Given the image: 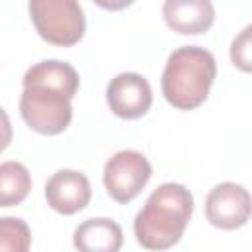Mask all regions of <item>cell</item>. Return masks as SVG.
Masks as SVG:
<instances>
[{
  "instance_id": "1",
  "label": "cell",
  "mask_w": 252,
  "mask_h": 252,
  "mask_svg": "<svg viewBox=\"0 0 252 252\" xmlns=\"http://www.w3.org/2000/svg\"><path fill=\"white\" fill-rule=\"evenodd\" d=\"M79 91V73L59 59L32 65L24 75L20 114L37 134L55 136L67 130L73 118L71 100Z\"/></svg>"
},
{
  "instance_id": "2",
  "label": "cell",
  "mask_w": 252,
  "mask_h": 252,
  "mask_svg": "<svg viewBox=\"0 0 252 252\" xmlns=\"http://www.w3.org/2000/svg\"><path fill=\"white\" fill-rule=\"evenodd\" d=\"M193 215V195L181 183H161L134 219V236L148 250L177 244Z\"/></svg>"
},
{
  "instance_id": "3",
  "label": "cell",
  "mask_w": 252,
  "mask_h": 252,
  "mask_svg": "<svg viewBox=\"0 0 252 252\" xmlns=\"http://www.w3.org/2000/svg\"><path fill=\"white\" fill-rule=\"evenodd\" d=\"M217 63L211 51L197 45H183L171 51L161 75V93L177 110H193L201 106L213 81Z\"/></svg>"
},
{
  "instance_id": "4",
  "label": "cell",
  "mask_w": 252,
  "mask_h": 252,
  "mask_svg": "<svg viewBox=\"0 0 252 252\" xmlns=\"http://www.w3.org/2000/svg\"><path fill=\"white\" fill-rule=\"evenodd\" d=\"M30 18L39 37L57 47H71L85 35L79 0H30Z\"/></svg>"
},
{
  "instance_id": "5",
  "label": "cell",
  "mask_w": 252,
  "mask_h": 252,
  "mask_svg": "<svg viewBox=\"0 0 252 252\" xmlns=\"http://www.w3.org/2000/svg\"><path fill=\"white\" fill-rule=\"evenodd\" d=\"M152 177V165L148 158L136 150H120L106 163L102 171V183L110 199L120 205L136 199Z\"/></svg>"
},
{
  "instance_id": "6",
  "label": "cell",
  "mask_w": 252,
  "mask_h": 252,
  "mask_svg": "<svg viewBox=\"0 0 252 252\" xmlns=\"http://www.w3.org/2000/svg\"><path fill=\"white\" fill-rule=\"evenodd\" d=\"M207 220L222 230H234L250 219V193L238 183L224 181L215 185L205 199Z\"/></svg>"
},
{
  "instance_id": "7",
  "label": "cell",
  "mask_w": 252,
  "mask_h": 252,
  "mask_svg": "<svg viewBox=\"0 0 252 252\" xmlns=\"http://www.w3.org/2000/svg\"><path fill=\"white\" fill-rule=\"evenodd\" d=\"M152 87L138 73H120L106 87V102L110 110L124 120L144 116L152 106Z\"/></svg>"
},
{
  "instance_id": "8",
  "label": "cell",
  "mask_w": 252,
  "mask_h": 252,
  "mask_svg": "<svg viewBox=\"0 0 252 252\" xmlns=\"http://www.w3.org/2000/svg\"><path fill=\"white\" fill-rule=\"evenodd\" d=\"M91 183L85 173L75 169H59L45 183L47 205L59 215H75L91 201Z\"/></svg>"
},
{
  "instance_id": "9",
  "label": "cell",
  "mask_w": 252,
  "mask_h": 252,
  "mask_svg": "<svg viewBox=\"0 0 252 252\" xmlns=\"http://www.w3.org/2000/svg\"><path fill=\"white\" fill-rule=\"evenodd\" d=\"M161 14L167 28L181 35H201L215 22L211 0H165Z\"/></svg>"
},
{
  "instance_id": "10",
  "label": "cell",
  "mask_w": 252,
  "mask_h": 252,
  "mask_svg": "<svg viewBox=\"0 0 252 252\" xmlns=\"http://www.w3.org/2000/svg\"><path fill=\"white\" fill-rule=\"evenodd\" d=\"M122 228L112 219H89L73 232V244L81 252H116L122 246Z\"/></svg>"
},
{
  "instance_id": "11",
  "label": "cell",
  "mask_w": 252,
  "mask_h": 252,
  "mask_svg": "<svg viewBox=\"0 0 252 252\" xmlns=\"http://www.w3.org/2000/svg\"><path fill=\"white\" fill-rule=\"evenodd\" d=\"M32 191V175L20 161L0 163V207L20 205Z\"/></svg>"
},
{
  "instance_id": "12",
  "label": "cell",
  "mask_w": 252,
  "mask_h": 252,
  "mask_svg": "<svg viewBox=\"0 0 252 252\" xmlns=\"http://www.w3.org/2000/svg\"><path fill=\"white\" fill-rule=\"evenodd\" d=\"M32 244V232L26 220L18 217H0V250L26 252Z\"/></svg>"
},
{
  "instance_id": "13",
  "label": "cell",
  "mask_w": 252,
  "mask_h": 252,
  "mask_svg": "<svg viewBox=\"0 0 252 252\" xmlns=\"http://www.w3.org/2000/svg\"><path fill=\"white\" fill-rule=\"evenodd\" d=\"M250 26H246L234 39L230 45V59L234 63V67H238L240 71L248 73L250 71Z\"/></svg>"
},
{
  "instance_id": "14",
  "label": "cell",
  "mask_w": 252,
  "mask_h": 252,
  "mask_svg": "<svg viewBox=\"0 0 252 252\" xmlns=\"http://www.w3.org/2000/svg\"><path fill=\"white\" fill-rule=\"evenodd\" d=\"M12 136H14V132H12V122H10L8 114H6V110L0 106V154L10 146Z\"/></svg>"
},
{
  "instance_id": "15",
  "label": "cell",
  "mask_w": 252,
  "mask_h": 252,
  "mask_svg": "<svg viewBox=\"0 0 252 252\" xmlns=\"http://www.w3.org/2000/svg\"><path fill=\"white\" fill-rule=\"evenodd\" d=\"M98 8L102 10H108V12H118V10H124L128 8L134 0H93Z\"/></svg>"
}]
</instances>
